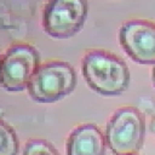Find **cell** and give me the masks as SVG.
Here are the masks:
<instances>
[{
	"label": "cell",
	"mask_w": 155,
	"mask_h": 155,
	"mask_svg": "<svg viewBox=\"0 0 155 155\" xmlns=\"http://www.w3.org/2000/svg\"><path fill=\"white\" fill-rule=\"evenodd\" d=\"M81 71L87 85L103 96L124 93L131 80L127 64L114 53L96 50L85 54Z\"/></svg>",
	"instance_id": "cell-1"
},
{
	"label": "cell",
	"mask_w": 155,
	"mask_h": 155,
	"mask_svg": "<svg viewBox=\"0 0 155 155\" xmlns=\"http://www.w3.org/2000/svg\"><path fill=\"white\" fill-rule=\"evenodd\" d=\"M19 142L15 130L0 120V155H18Z\"/></svg>",
	"instance_id": "cell-8"
},
{
	"label": "cell",
	"mask_w": 155,
	"mask_h": 155,
	"mask_svg": "<svg viewBox=\"0 0 155 155\" xmlns=\"http://www.w3.org/2000/svg\"><path fill=\"white\" fill-rule=\"evenodd\" d=\"M119 41L133 61L155 64V23L145 19L127 21L120 27Z\"/></svg>",
	"instance_id": "cell-6"
},
{
	"label": "cell",
	"mask_w": 155,
	"mask_h": 155,
	"mask_svg": "<svg viewBox=\"0 0 155 155\" xmlns=\"http://www.w3.org/2000/svg\"><path fill=\"white\" fill-rule=\"evenodd\" d=\"M23 155H61L58 150L45 139H31L25 143Z\"/></svg>",
	"instance_id": "cell-9"
},
{
	"label": "cell",
	"mask_w": 155,
	"mask_h": 155,
	"mask_svg": "<svg viewBox=\"0 0 155 155\" xmlns=\"http://www.w3.org/2000/svg\"><path fill=\"white\" fill-rule=\"evenodd\" d=\"M0 57H1V56H0Z\"/></svg>",
	"instance_id": "cell-13"
},
{
	"label": "cell",
	"mask_w": 155,
	"mask_h": 155,
	"mask_svg": "<svg viewBox=\"0 0 155 155\" xmlns=\"http://www.w3.org/2000/svg\"><path fill=\"white\" fill-rule=\"evenodd\" d=\"M104 136L115 155L138 154L145 136L144 115L133 107L117 109L108 121Z\"/></svg>",
	"instance_id": "cell-2"
},
{
	"label": "cell",
	"mask_w": 155,
	"mask_h": 155,
	"mask_svg": "<svg viewBox=\"0 0 155 155\" xmlns=\"http://www.w3.org/2000/svg\"><path fill=\"white\" fill-rule=\"evenodd\" d=\"M87 12L88 5L82 0L50 1L44 7L42 28L52 38H70L81 30Z\"/></svg>",
	"instance_id": "cell-5"
},
{
	"label": "cell",
	"mask_w": 155,
	"mask_h": 155,
	"mask_svg": "<svg viewBox=\"0 0 155 155\" xmlns=\"http://www.w3.org/2000/svg\"><path fill=\"white\" fill-rule=\"evenodd\" d=\"M151 131H153V133H154V136H155V119H154L153 122H151Z\"/></svg>",
	"instance_id": "cell-11"
},
{
	"label": "cell",
	"mask_w": 155,
	"mask_h": 155,
	"mask_svg": "<svg viewBox=\"0 0 155 155\" xmlns=\"http://www.w3.org/2000/svg\"><path fill=\"white\" fill-rule=\"evenodd\" d=\"M151 76H153V82H154V86H155V64L153 67V73H151Z\"/></svg>",
	"instance_id": "cell-10"
},
{
	"label": "cell",
	"mask_w": 155,
	"mask_h": 155,
	"mask_svg": "<svg viewBox=\"0 0 155 155\" xmlns=\"http://www.w3.org/2000/svg\"><path fill=\"white\" fill-rule=\"evenodd\" d=\"M76 73L71 64L52 61L41 64L28 85V94L39 103L57 102L74 91Z\"/></svg>",
	"instance_id": "cell-3"
},
{
	"label": "cell",
	"mask_w": 155,
	"mask_h": 155,
	"mask_svg": "<svg viewBox=\"0 0 155 155\" xmlns=\"http://www.w3.org/2000/svg\"><path fill=\"white\" fill-rule=\"evenodd\" d=\"M107 140L102 131L93 124H84L74 128L68 139L67 155H105Z\"/></svg>",
	"instance_id": "cell-7"
},
{
	"label": "cell",
	"mask_w": 155,
	"mask_h": 155,
	"mask_svg": "<svg viewBox=\"0 0 155 155\" xmlns=\"http://www.w3.org/2000/svg\"><path fill=\"white\" fill-rule=\"evenodd\" d=\"M40 68V53L29 44H15L0 57V85L10 92L28 88Z\"/></svg>",
	"instance_id": "cell-4"
},
{
	"label": "cell",
	"mask_w": 155,
	"mask_h": 155,
	"mask_svg": "<svg viewBox=\"0 0 155 155\" xmlns=\"http://www.w3.org/2000/svg\"><path fill=\"white\" fill-rule=\"evenodd\" d=\"M131 155H139V154H131Z\"/></svg>",
	"instance_id": "cell-12"
}]
</instances>
